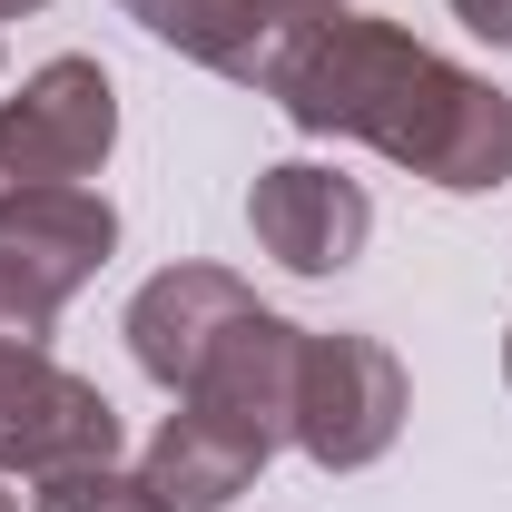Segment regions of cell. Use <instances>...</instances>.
<instances>
[{
	"label": "cell",
	"mask_w": 512,
	"mask_h": 512,
	"mask_svg": "<svg viewBox=\"0 0 512 512\" xmlns=\"http://www.w3.org/2000/svg\"><path fill=\"white\" fill-rule=\"evenodd\" d=\"M266 99L306 138H355L444 197H483L512 178V99L483 69L444 60L414 30L365 20V10H325L286 50Z\"/></svg>",
	"instance_id": "cell-1"
},
{
	"label": "cell",
	"mask_w": 512,
	"mask_h": 512,
	"mask_svg": "<svg viewBox=\"0 0 512 512\" xmlns=\"http://www.w3.org/2000/svg\"><path fill=\"white\" fill-rule=\"evenodd\" d=\"M404 414H414V384H404V355L384 345V335H316L306 325V375H296V424H286V444L306 453L316 473H365L394 453L404 434Z\"/></svg>",
	"instance_id": "cell-2"
},
{
	"label": "cell",
	"mask_w": 512,
	"mask_h": 512,
	"mask_svg": "<svg viewBox=\"0 0 512 512\" xmlns=\"http://www.w3.org/2000/svg\"><path fill=\"white\" fill-rule=\"evenodd\" d=\"M119 148V89L109 69L60 50L20 79V99H0V207L40 188H89Z\"/></svg>",
	"instance_id": "cell-3"
},
{
	"label": "cell",
	"mask_w": 512,
	"mask_h": 512,
	"mask_svg": "<svg viewBox=\"0 0 512 512\" xmlns=\"http://www.w3.org/2000/svg\"><path fill=\"white\" fill-rule=\"evenodd\" d=\"M99 453H119V404L89 375H69L50 345H0V473L40 483Z\"/></svg>",
	"instance_id": "cell-4"
},
{
	"label": "cell",
	"mask_w": 512,
	"mask_h": 512,
	"mask_svg": "<svg viewBox=\"0 0 512 512\" xmlns=\"http://www.w3.org/2000/svg\"><path fill=\"white\" fill-rule=\"evenodd\" d=\"M247 227L286 276H345L375 237V197H365V178H345L325 158H276L247 188Z\"/></svg>",
	"instance_id": "cell-5"
},
{
	"label": "cell",
	"mask_w": 512,
	"mask_h": 512,
	"mask_svg": "<svg viewBox=\"0 0 512 512\" xmlns=\"http://www.w3.org/2000/svg\"><path fill=\"white\" fill-rule=\"evenodd\" d=\"M119 10L148 40H168L178 60L217 69L237 89H276L286 50L316 30L325 10H345V0H119Z\"/></svg>",
	"instance_id": "cell-6"
},
{
	"label": "cell",
	"mask_w": 512,
	"mask_h": 512,
	"mask_svg": "<svg viewBox=\"0 0 512 512\" xmlns=\"http://www.w3.org/2000/svg\"><path fill=\"white\" fill-rule=\"evenodd\" d=\"M256 296L227 276V266H158L138 296H128V355L158 394H188L197 365L217 355V335L247 316Z\"/></svg>",
	"instance_id": "cell-7"
},
{
	"label": "cell",
	"mask_w": 512,
	"mask_h": 512,
	"mask_svg": "<svg viewBox=\"0 0 512 512\" xmlns=\"http://www.w3.org/2000/svg\"><path fill=\"white\" fill-rule=\"evenodd\" d=\"M119 247V207L99 188H40L0 207V276H20L40 306H69Z\"/></svg>",
	"instance_id": "cell-8"
},
{
	"label": "cell",
	"mask_w": 512,
	"mask_h": 512,
	"mask_svg": "<svg viewBox=\"0 0 512 512\" xmlns=\"http://www.w3.org/2000/svg\"><path fill=\"white\" fill-rule=\"evenodd\" d=\"M296 375H306V325H286L276 306H247V316L217 335V355L197 365V384L178 404H207V414L266 434V444H286V424H296Z\"/></svg>",
	"instance_id": "cell-9"
},
{
	"label": "cell",
	"mask_w": 512,
	"mask_h": 512,
	"mask_svg": "<svg viewBox=\"0 0 512 512\" xmlns=\"http://www.w3.org/2000/svg\"><path fill=\"white\" fill-rule=\"evenodd\" d=\"M266 453H276L266 434L227 424V414H207V404H178V414L148 434L138 473L168 493V512H227V503L256 483V473H266Z\"/></svg>",
	"instance_id": "cell-10"
},
{
	"label": "cell",
	"mask_w": 512,
	"mask_h": 512,
	"mask_svg": "<svg viewBox=\"0 0 512 512\" xmlns=\"http://www.w3.org/2000/svg\"><path fill=\"white\" fill-rule=\"evenodd\" d=\"M30 512H168V493L119 463V453H99V463H60V473H40L30 483Z\"/></svg>",
	"instance_id": "cell-11"
},
{
	"label": "cell",
	"mask_w": 512,
	"mask_h": 512,
	"mask_svg": "<svg viewBox=\"0 0 512 512\" xmlns=\"http://www.w3.org/2000/svg\"><path fill=\"white\" fill-rule=\"evenodd\" d=\"M50 325H60V306H40L20 276H0V345H50Z\"/></svg>",
	"instance_id": "cell-12"
},
{
	"label": "cell",
	"mask_w": 512,
	"mask_h": 512,
	"mask_svg": "<svg viewBox=\"0 0 512 512\" xmlns=\"http://www.w3.org/2000/svg\"><path fill=\"white\" fill-rule=\"evenodd\" d=\"M453 20H463L483 50H512V0H453Z\"/></svg>",
	"instance_id": "cell-13"
},
{
	"label": "cell",
	"mask_w": 512,
	"mask_h": 512,
	"mask_svg": "<svg viewBox=\"0 0 512 512\" xmlns=\"http://www.w3.org/2000/svg\"><path fill=\"white\" fill-rule=\"evenodd\" d=\"M30 10H50V0H0V20H30Z\"/></svg>",
	"instance_id": "cell-14"
},
{
	"label": "cell",
	"mask_w": 512,
	"mask_h": 512,
	"mask_svg": "<svg viewBox=\"0 0 512 512\" xmlns=\"http://www.w3.org/2000/svg\"><path fill=\"white\" fill-rule=\"evenodd\" d=\"M0 512H20V493H10V483H0Z\"/></svg>",
	"instance_id": "cell-15"
},
{
	"label": "cell",
	"mask_w": 512,
	"mask_h": 512,
	"mask_svg": "<svg viewBox=\"0 0 512 512\" xmlns=\"http://www.w3.org/2000/svg\"><path fill=\"white\" fill-rule=\"evenodd\" d=\"M503 375H512V335H503Z\"/></svg>",
	"instance_id": "cell-16"
}]
</instances>
